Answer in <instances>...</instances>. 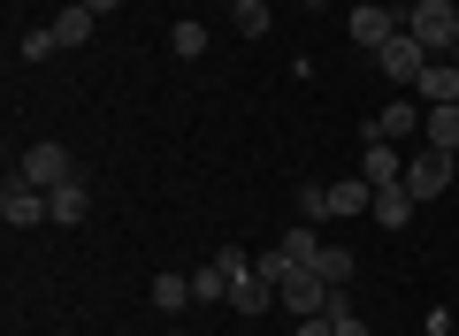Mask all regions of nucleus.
<instances>
[{"instance_id": "f257e3e1", "label": "nucleus", "mask_w": 459, "mask_h": 336, "mask_svg": "<svg viewBox=\"0 0 459 336\" xmlns=\"http://www.w3.org/2000/svg\"><path fill=\"white\" fill-rule=\"evenodd\" d=\"M16 177H23V184H39V192H62V184H77V160H69V145L39 138L31 153L16 160Z\"/></svg>"}, {"instance_id": "f03ea898", "label": "nucleus", "mask_w": 459, "mask_h": 336, "mask_svg": "<svg viewBox=\"0 0 459 336\" xmlns=\"http://www.w3.org/2000/svg\"><path fill=\"white\" fill-rule=\"evenodd\" d=\"M376 62H383V77H391V84H421V69L437 62V54H429L421 39L406 31V23H398V31L383 39V47H376Z\"/></svg>"}, {"instance_id": "7ed1b4c3", "label": "nucleus", "mask_w": 459, "mask_h": 336, "mask_svg": "<svg viewBox=\"0 0 459 336\" xmlns=\"http://www.w3.org/2000/svg\"><path fill=\"white\" fill-rule=\"evenodd\" d=\"M406 31L421 39L429 54H444L459 39V8H452V0H413V8H406Z\"/></svg>"}, {"instance_id": "20e7f679", "label": "nucleus", "mask_w": 459, "mask_h": 336, "mask_svg": "<svg viewBox=\"0 0 459 336\" xmlns=\"http://www.w3.org/2000/svg\"><path fill=\"white\" fill-rule=\"evenodd\" d=\"M276 298L291 306L299 321H314V314H329V298H337V283H322L314 268H291V275H283V290H276Z\"/></svg>"}, {"instance_id": "39448f33", "label": "nucleus", "mask_w": 459, "mask_h": 336, "mask_svg": "<svg viewBox=\"0 0 459 336\" xmlns=\"http://www.w3.org/2000/svg\"><path fill=\"white\" fill-rule=\"evenodd\" d=\"M0 214H8V229H47V222H54V214H47V192H39V184H23V177H8Z\"/></svg>"}, {"instance_id": "423d86ee", "label": "nucleus", "mask_w": 459, "mask_h": 336, "mask_svg": "<svg viewBox=\"0 0 459 336\" xmlns=\"http://www.w3.org/2000/svg\"><path fill=\"white\" fill-rule=\"evenodd\" d=\"M444 184H452V153H437V145H429L421 160H406V192H413V207H429Z\"/></svg>"}, {"instance_id": "0eeeda50", "label": "nucleus", "mask_w": 459, "mask_h": 336, "mask_svg": "<svg viewBox=\"0 0 459 336\" xmlns=\"http://www.w3.org/2000/svg\"><path fill=\"white\" fill-rule=\"evenodd\" d=\"M360 177L376 184V192H383V184H406V153H398L391 138H368V153H360Z\"/></svg>"}, {"instance_id": "6e6552de", "label": "nucleus", "mask_w": 459, "mask_h": 336, "mask_svg": "<svg viewBox=\"0 0 459 336\" xmlns=\"http://www.w3.org/2000/svg\"><path fill=\"white\" fill-rule=\"evenodd\" d=\"M398 23H406V16H391V8H376V0H368V8H352V16H344V31H352V47H383Z\"/></svg>"}, {"instance_id": "1a4fd4ad", "label": "nucleus", "mask_w": 459, "mask_h": 336, "mask_svg": "<svg viewBox=\"0 0 459 336\" xmlns=\"http://www.w3.org/2000/svg\"><path fill=\"white\" fill-rule=\"evenodd\" d=\"M413 92H421V108H459V69L437 54V62L421 69V84H413Z\"/></svg>"}, {"instance_id": "9d476101", "label": "nucleus", "mask_w": 459, "mask_h": 336, "mask_svg": "<svg viewBox=\"0 0 459 336\" xmlns=\"http://www.w3.org/2000/svg\"><path fill=\"white\" fill-rule=\"evenodd\" d=\"M368 207H376V184H368V177H337V184H329V222L368 214Z\"/></svg>"}, {"instance_id": "9b49d317", "label": "nucleus", "mask_w": 459, "mask_h": 336, "mask_svg": "<svg viewBox=\"0 0 459 336\" xmlns=\"http://www.w3.org/2000/svg\"><path fill=\"white\" fill-rule=\"evenodd\" d=\"M268 298H276V283H268L261 268H253V275H238V283H230V306H238V314H246V321H261V314H268Z\"/></svg>"}, {"instance_id": "f8f14e48", "label": "nucleus", "mask_w": 459, "mask_h": 336, "mask_svg": "<svg viewBox=\"0 0 459 336\" xmlns=\"http://www.w3.org/2000/svg\"><path fill=\"white\" fill-rule=\"evenodd\" d=\"M421 115H429V108H413V99H398V108H383L376 123H368V138H391V145H398V138H413V130H421Z\"/></svg>"}, {"instance_id": "ddd939ff", "label": "nucleus", "mask_w": 459, "mask_h": 336, "mask_svg": "<svg viewBox=\"0 0 459 336\" xmlns=\"http://www.w3.org/2000/svg\"><path fill=\"white\" fill-rule=\"evenodd\" d=\"M368 214H376L383 229H406V222H413V192H406V184H383V192H376V207H368Z\"/></svg>"}, {"instance_id": "4468645a", "label": "nucleus", "mask_w": 459, "mask_h": 336, "mask_svg": "<svg viewBox=\"0 0 459 336\" xmlns=\"http://www.w3.org/2000/svg\"><path fill=\"white\" fill-rule=\"evenodd\" d=\"M47 214H54V222H84V214H92V192H84V177H77V184H62V192H47Z\"/></svg>"}, {"instance_id": "2eb2a0df", "label": "nucleus", "mask_w": 459, "mask_h": 336, "mask_svg": "<svg viewBox=\"0 0 459 336\" xmlns=\"http://www.w3.org/2000/svg\"><path fill=\"white\" fill-rule=\"evenodd\" d=\"M421 138L437 145V153H459V108H429L421 115Z\"/></svg>"}, {"instance_id": "dca6fc26", "label": "nucleus", "mask_w": 459, "mask_h": 336, "mask_svg": "<svg viewBox=\"0 0 459 336\" xmlns=\"http://www.w3.org/2000/svg\"><path fill=\"white\" fill-rule=\"evenodd\" d=\"M92 8H84V0H69V8H62V16H54V39H62V47H84V39H92Z\"/></svg>"}, {"instance_id": "f3484780", "label": "nucleus", "mask_w": 459, "mask_h": 336, "mask_svg": "<svg viewBox=\"0 0 459 336\" xmlns=\"http://www.w3.org/2000/svg\"><path fill=\"white\" fill-rule=\"evenodd\" d=\"M153 306H161V314H184V306H199V298H192V275H177V268L153 275Z\"/></svg>"}, {"instance_id": "a211bd4d", "label": "nucleus", "mask_w": 459, "mask_h": 336, "mask_svg": "<svg viewBox=\"0 0 459 336\" xmlns=\"http://www.w3.org/2000/svg\"><path fill=\"white\" fill-rule=\"evenodd\" d=\"M230 16H238V31H246V39H268V23H276V8H268V0H238Z\"/></svg>"}, {"instance_id": "6ab92c4d", "label": "nucleus", "mask_w": 459, "mask_h": 336, "mask_svg": "<svg viewBox=\"0 0 459 336\" xmlns=\"http://www.w3.org/2000/svg\"><path fill=\"white\" fill-rule=\"evenodd\" d=\"M207 47H214V39H207V23H177V31H169V54H184V62H199Z\"/></svg>"}, {"instance_id": "aec40b11", "label": "nucleus", "mask_w": 459, "mask_h": 336, "mask_svg": "<svg viewBox=\"0 0 459 336\" xmlns=\"http://www.w3.org/2000/svg\"><path fill=\"white\" fill-rule=\"evenodd\" d=\"M16 54H23V62H47V54H62V39H54V23H31V31L16 39Z\"/></svg>"}, {"instance_id": "412c9836", "label": "nucleus", "mask_w": 459, "mask_h": 336, "mask_svg": "<svg viewBox=\"0 0 459 336\" xmlns=\"http://www.w3.org/2000/svg\"><path fill=\"white\" fill-rule=\"evenodd\" d=\"M283 253H291L299 268H314V260H322V229H283Z\"/></svg>"}, {"instance_id": "4be33fe9", "label": "nucleus", "mask_w": 459, "mask_h": 336, "mask_svg": "<svg viewBox=\"0 0 459 336\" xmlns=\"http://www.w3.org/2000/svg\"><path fill=\"white\" fill-rule=\"evenodd\" d=\"M314 275H322V283H352V253H344V245H322Z\"/></svg>"}, {"instance_id": "5701e85b", "label": "nucleus", "mask_w": 459, "mask_h": 336, "mask_svg": "<svg viewBox=\"0 0 459 336\" xmlns=\"http://www.w3.org/2000/svg\"><path fill=\"white\" fill-rule=\"evenodd\" d=\"M329 329H337V336H368V321L352 314V298H344V290L329 298Z\"/></svg>"}, {"instance_id": "b1692460", "label": "nucleus", "mask_w": 459, "mask_h": 336, "mask_svg": "<svg viewBox=\"0 0 459 336\" xmlns=\"http://www.w3.org/2000/svg\"><path fill=\"white\" fill-rule=\"evenodd\" d=\"M192 298H199V306L230 298V275H222V268H199V275H192Z\"/></svg>"}, {"instance_id": "393cba45", "label": "nucleus", "mask_w": 459, "mask_h": 336, "mask_svg": "<svg viewBox=\"0 0 459 336\" xmlns=\"http://www.w3.org/2000/svg\"><path fill=\"white\" fill-rule=\"evenodd\" d=\"M299 214H307V222H329V184H307V192H299Z\"/></svg>"}, {"instance_id": "a878e982", "label": "nucleus", "mask_w": 459, "mask_h": 336, "mask_svg": "<svg viewBox=\"0 0 459 336\" xmlns=\"http://www.w3.org/2000/svg\"><path fill=\"white\" fill-rule=\"evenodd\" d=\"M214 268H222L230 283H238V275H253V253H238V245H222V253H214Z\"/></svg>"}, {"instance_id": "bb28decb", "label": "nucleus", "mask_w": 459, "mask_h": 336, "mask_svg": "<svg viewBox=\"0 0 459 336\" xmlns=\"http://www.w3.org/2000/svg\"><path fill=\"white\" fill-rule=\"evenodd\" d=\"M299 336H337V329H329V314H314V321H299Z\"/></svg>"}, {"instance_id": "cd10ccee", "label": "nucleus", "mask_w": 459, "mask_h": 336, "mask_svg": "<svg viewBox=\"0 0 459 336\" xmlns=\"http://www.w3.org/2000/svg\"><path fill=\"white\" fill-rule=\"evenodd\" d=\"M84 8H92V16H115V8H123V0H84Z\"/></svg>"}, {"instance_id": "c85d7f7f", "label": "nucleus", "mask_w": 459, "mask_h": 336, "mask_svg": "<svg viewBox=\"0 0 459 336\" xmlns=\"http://www.w3.org/2000/svg\"><path fill=\"white\" fill-rule=\"evenodd\" d=\"M444 62H452V69H459V39H452V47H444Z\"/></svg>"}, {"instance_id": "c756f323", "label": "nucleus", "mask_w": 459, "mask_h": 336, "mask_svg": "<svg viewBox=\"0 0 459 336\" xmlns=\"http://www.w3.org/2000/svg\"><path fill=\"white\" fill-rule=\"evenodd\" d=\"M214 8H238V0H214Z\"/></svg>"}, {"instance_id": "7c9ffc66", "label": "nucleus", "mask_w": 459, "mask_h": 336, "mask_svg": "<svg viewBox=\"0 0 459 336\" xmlns=\"http://www.w3.org/2000/svg\"><path fill=\"white\" fill-rule=\"evenodd\" d=\"M161 336H184V329H161Z\"/></svg>"}, {"instance_id": "2f4dec72", "label": "nucleus", "mask_w": 459, "mask_h": 336, "mask_svg": "<svg viewBox=\"0 0 459 336\" xmlns=\"http://www.w3.org/2000/svg\"><path fill=\"white\" fill-rule=\"evenodd\" d=\"M307 8H322V0H307Z\"/></svg>"}]
</instances>
